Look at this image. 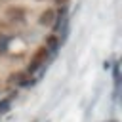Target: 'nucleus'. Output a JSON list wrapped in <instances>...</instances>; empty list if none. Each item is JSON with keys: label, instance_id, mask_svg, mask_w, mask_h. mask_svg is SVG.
Returning <instances> with one entry per match:
<instances>
[{"label": "nucleus", "instance_id": "obj_1", "mask_svg": "<svg viewBox=\"0 0 122 122\" xmlns=\"http://www.w3.org/2000/svg\"><path fill=\"white\" fill-rule=\"evenodd\" d=\"M51 17H53V13H51V11H46V13L40 17V21H42V23H51Z\"/></svg>", "mask_w": 122, "mask_h": 122}]
</instances>
